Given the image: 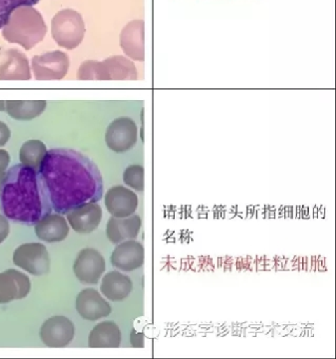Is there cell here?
I'll list each match as a JSON object with an SVG mask.
<instances>
[{"mask_svg":"<svg viewBox=\"0 0 336 359\" xmlns=\"http://www.w3.org/2000/svg\"><path fill=\"white\" fill-rule=\"evenodd\" d=\"M39 173L52 209L62 215L83 203H98L104 195L96 163L72 149L48 151Z\"/></svg>","mask_w":336,"mask_h":359,"instance_id":"cell-1","label":"cell"},{"mask_svg":"<svg viewBox=\"0 0 336 359\" xmlns=\"http://www.w3.org/2000/svg\"><path fill=\"white\" fill-rule=\"evenodd\" d=\"M0 210L8 219L35 226L52 213L51 203L39 172L25 165L12 167L0 191Z\"/></svg>","mask_w":336,"mask_h":359,"instance_id":"cell-2","label":"cell"},{"mask_svg":"<svg viewBox=\"0 0 336 359\" xmlns=\"http://www.w3.org/2000/svg\"><path fill=\"white\" fill-rule=\"evenodd\" d=\"M48 28L41 12L34 6H22L14 10L1 29L4 39L30 51L45 39Z\"/></svg>","mask_w":336,"mask_h":359,"instance_id":"cell-3","label":"cell"},{"mask_svg":"<svg viewBox=\"0 0 336 359\" xmlns=\"http://www.w3.org/2000/svg\"><path fill=\"white\" fill-rule=\"evenodd\" d=\"M51 34L60 48L76 49L85 39L86 25L83 16L72 9L58 12L52 18Z\"/></svg>","mask_w":336,"mask_h":359,"instance_id":"cell-4","label":"cell"},{"mask_svg":"<svg viewBox=\"0 0 336 359\" xmlns=\"http://www.w3.org/2000/svg\"><path fill=\"white\" fill-rule=\"evenodd\" d=\"M13 262L15 266L35 276L48 274L50 271L49 252L41 243L20 245L14 252Z\"/></svg>","mask_w":336,"mask_h":359,"instance_id":"cell-5","label":"cell"},{"mask_svg":"<svg viewBox=\"0 0 336 359\" xmlns=\"http://www.w3.org/2000/svg\"><path fill=\"white\" fill-rule=\"evenodd\" d=\"M70 68V60L65 52L51 51L34 56L31 64L37 81H60L66 77Z\"/></svg>","mask_w":336,"mask_h":359,"instance_id":"cell-6","label":"cell"},{"mask_svg":"<svg viewBox=\"0 0 336 359\" xmlns=\"http://www.w3.org/2000/svg\"><path fill=\"white\" fill-rule=\"evenodd\" d=\"M107 146L116 153L131 150L138 140V128L129 117L114 119L107 128L105 135Z\"/></svg>","mask_w":336,"mask_h":359,"instance_id":"cell-7","label":"cell"},{"mask_svg":"<svg viewBox=\"0 0 336 359\" xmlns=\"http://www.w3.org/2000/svg\"><path fill=\"white\" fill-rule=\"evenodd\" d=\"M73 271L83 285H96L106 271V260L98 250L86 248L77 255Z\"/></svg>","mask_w":336,"mask_h":359,"instance_id":"cell-8","label":"cell"},{"mask_svg":"<svg viewBox=\"0 0 336 359\" xmlns=\"http://www.w3.org/2000/svg\"><path fill=\"white\" fill-rule=\"evenodd\" d=\"M39 334L43 344L49 348H65L74 338V323L68 317L53 316L43 323Z\"/></svg>","mask_w":336,"mask_h":359,"instance_id":"cell-9","label":"cell"},{"mask_svg":"<svg viewBox=\"0 0 336 359\" xmlns=\"http://www.w3.org/2000/svg\"><path fill=\"white\" fill-rule=\"evenodd\" d=\"M138 196L135 192L123 186L109 189L105 195V205L114 217H128L133 215L138 208Z\"/></svg>","mask_w":336,"mask_h":359,"instance_id":"cell-10","label":"cell"},{"mask_svg":"<svg viewBox=\"0 0 336 359\" xmlns=\"http://www.w3.org/2000/svg\"><path fill=\"white\" fill-rule=\"evenodd\" d=\"M76 310L86 320L96 321L109 316L112 312V306L98 290L88 287L77 295Z\"/></svg>","mask_w":336,"mask_h":359,"instance_id":"cell-11","label":"cell"},{"mask_svg":"<svg viewBox=\"0 0 336 359\" xmlns=\"http://www.w3.org/2000/svg\"><path fill=\"white\" fill-rule=\"evenodd\" d=\"M110 260L113 266L123 272L137 270L144 264V245L135 239L123 241L116 245Z\"/></svg>","mask_w":336,"mask_h":359,"instance_id":"cell-12","label":"cell"},{"mask_svg":"<svg viewBox=\"0 0 336 359\" xmlns=\"http://www.w3.org/2000/svg\"><path fill=\"white\" fill-rule=\"evenodd\" d=\"M102 219V209L98 203L79 205L67 213V220L71 228L79 234L94 232Z\"/></svg>","mask_w":336,"mask_h":359,"instance_id":"cell-13","label":"cell"},{"mask_svg":"<svg viewBox=\"0 0 336 359\" xmlns=\"http://www.w3.org/2000/svg\"><path fill=\"white\" fill-rule=\"evenodd\" d=\"M30 291V278L24 273L13 269L0 273V304L22 299Z\"/></svg>","mask_w":336,"mask_h":359,"instance_id":"cell-14","label":"cell"},{"mask_svg":"<svg viewBox=\"0 0 336 359\" xmlns=\"http://www.w3.org/2000/svg\"><path fill=\"white\" fill-rule=\"evenodd\" d=\"M119 43L123 53L135 62L145 60V22L135 20L130 22L123 29Z\"/></svg>","mask_w":336,"mask_h":359,"instance_id":"cell-15","label":"cell"},{"mask_svg":"<svg viewBox=\"0 0 336 359\" xmlns=\"http://www.w3.org/2000/svg\"><path fill=\"white\" fill-rule=\"evenodd\" d=\"M31 79L28 57L20 50H8L5 62L0 65V81H30Z\"/></svg>","mask_w":336,"mask_h":359,"instance_id":"cell-16","label":"cell"},{"mask_svg":"<svg viewBox=\"0 0 336 359\" xmlns=\"http://www.w3.org/2000/svg\"><path fill=\"white\" fill-rule=\"evenodd\" d=\"M142 229V218L138 215L128 216V217H112L107 224V237L114 245L123 243L129 239L137 238Z\"/></svg>","mask_w":336,"mask_h":359,"instance_id":"cell-17","label":"cell"},{"mask_svg":"<svg viewBox=\"0 0 336 359\" xmlns=\"http://www.w3.org/2000/svg\"><path fill=\"white\" fill-rule=\"evenodd\" d=\"M69 232L70 226L62 214H48L35 224V234L47 243H60L66 239Z\"/></svg>","mask_w":336,"mask_h":359,"instance_id":"cell-18","label":"cell"},{"mask_svg":"<svg viewBox=\"0 0 336 359\" xmlns=\"http://www.w3.org/2000/svg\"><path fill=\"white\" fill-rule=\"evenodd\" d=\"M102 81H136L137 69L130 58L116 55L100 62Z\"/></svg>","mask_w":336,"mask_h":359,"instance_id":"cell-19","label":"cell"},{"mask_svg":"<svg viewBox=\"0 0 336 359\" xmlns=\"http://www.w3.org/2000/svg\"><path fill=\"white\" fill-rule=\"evenodd\" d=\"M133 283L128 275L111 271L102 277L100 292L111 302H123L131 294Z\"/></svg>","mask_w":336,"mask_h":359,"instance_id":"cell-20","label":"cell"},{"mask_svg":"<svg viewBox=\"0 0 336 359\" xmlns=\"http://www.w3.org/2000/svg\"><path fill=\"white\" fill-rule=\"evenodd\" d=\"M92 348H119L121 344V331L114 321H102L92 330L89 335Z\"/></svg>","mask_w":336,"mask_h":359,"instance_id":"cell-21","label":"cell"},{"mask_svg":"<svg viewBox=\"0 0 336 359\" xmlns=\"http://www.w3.org/2000/svg\"><path fill=\"white\" fill-rule=\"evenodd\" d=\"M46 100H6V112L16 121H32L45 112Z\"/></svg>","mask_w":336,"mask_h":359,"instance_id":"cell-22","label":"cell"},{"mask_svg":"<svg viewBox=\"0 0 336 359\" xmlns=\"http://www.w3.org/2000/svg\"><path fill=\"white\" fill-rule=\"evenodd\" d=\"M47 152V147L41 140H28L20 148V163L39 172Z\"/></svg>","mask_w":336,"mask_h":359,"instance_id":"cell-23","label":"cell"},{"mask_svg":"<svg viewBox=\"0 0 336 359\" xmlns=\"http://www.w3.org/2000/svg\"><path fill=\"white\" fill-rule=\"evenodd\" d=\"M145 170L142 165H129L123 172V182L133 190L142 192L145 188Z\"/></svg>","mask_w":336,"mask_h":359,"instance_id":"cell-24","label":"cell"},{"mask_svg":"<svg viewBox=\"0 0 336 359\" xmlns=\"http://www.w3.org/2000/svg\"><path fill=\"white\" fill-rule=\"evenodd\" d=\"M41 0H0V30L6 26L14 10L22 6H35Z\"/></svg>","mask_w":336,"mask_h":359,"instance_id":"cell-25","label":"cell"},{"mask_svg":"<svg viewBox=\"0 0 336 359\" xmlns=\"http://www.w3.org/2000/svg\"><path fill=\"white\" fill-rule=\"evenodd\" d=\"M10 233V224L8 222L7 217L3 214H0V243L5 241L7 237L9 236Z\"/></svg>","mask_w":336,"mask_h":359,"instance_id":"cell-26","label":"cell"},{"mask_svg":"<svg viewBox=\"0 0 336 359\" xmlns=\"http://www.w3.org/2000/svg\"><path fill=\"white\" fill-rule=\"evenodd\" d=\"M10 138H11V131L9 127L4 121H0V147L7 144Z\"/></svg>","mask_w":336,"mask_h":359,"instance_id":"cell-27","label":"cell"},{"mask_svg":"<svg viewBox=\"0 0 336 359\" xmlns=\"http://www.w3.org/2000/svg\"><path fill=\"white\" fill-rule=\"evenodd\" d=\"M10 163V154L6 150L0 149V173L6 172Z\"/></svg>","mask_w":336,"mask_h":359,"instance_id":"cell-28","label":"cell"},{"mask_svg":"<svg viewBox=\"0 0 336 359\" xmlns=\"http://www.w3.org/2000/svg\"><path fill=\"white\" fill-rule=\"evenodd\" d=\"M7 173L6 172H3V173H0V191L3 189L4 182H5V178Z\"/></svg>","mask_w":336,"mask_h":359,"instance_id":"cell-29","label":"cell"},{"mask_svg":"<svg viewBox=\"0 0 336 359\" xmlns=\"http://www.w3.org/2000/svg\"><path fill=\"white\" fill-rule=\"evenodd\" d=\"M0 112H6V100H0Z\"/></svg>","mask_w":336,"mask_h":359,"instance_id":"cell-30","label":"cell"}]
</instances>
